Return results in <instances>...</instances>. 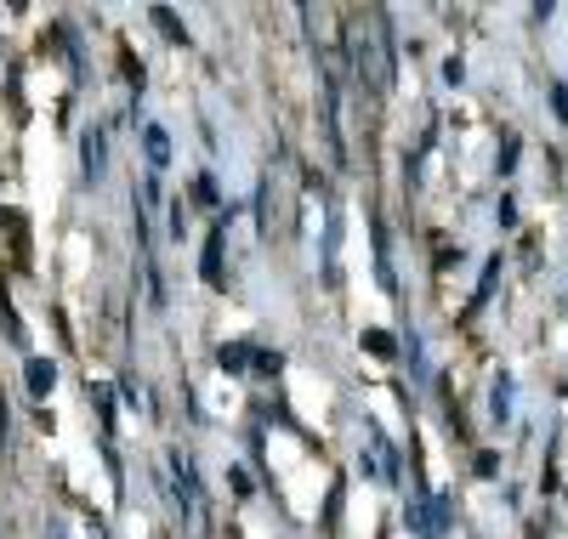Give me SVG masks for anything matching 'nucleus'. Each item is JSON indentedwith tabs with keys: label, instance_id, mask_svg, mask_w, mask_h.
I'll return each mask as SVG.
<instances>
[]
</instances>
